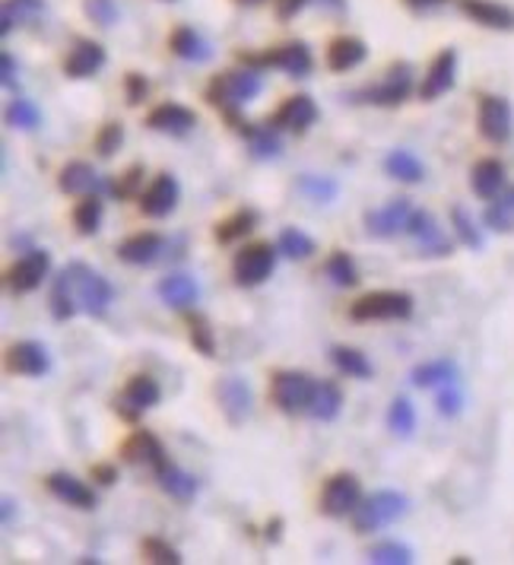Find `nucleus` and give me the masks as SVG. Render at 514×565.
Instances as JSON below:
<instances>
[{
	"mask_svg": "<svg viewBox=\"0 0 514 565\" xmlns=\"http://www.w3.org/2000/svg\"><path fill=\"white\" fill-rule=\"evenodd\" d=\"M410 509V499L404 495V492H375V495H368V499H362L360 509L350 514L353 518V527L360 531V534H375V531H382L387 524H394L397 518H404Z\"/></svg>",
	"mask_w": 514,
	"mask_h": 565,
	"instance_id": "7ed1b4c3",
	"label": "nucleus"
},
{
	"mask_svg": "<svg viewBox=\"0 0 514 565\" xmlns=\"http://www.w3.org/2000/svg\"><path fill=\"white\" fill-rule=\"evenodd\" d=\"M10 514H13V502L3 499V524H10Z\"/></svg>",
	"mask_w": 514,
	"mask_h": 565,
	"instance_id": "e2e57ef3",
	"label": "nucleus"
},
{
	"mask_svg": "<svg viewBox=\"0 0 514 565\" xmlns=\"http://www.w3.org/2000/svg\"><path fill=\"white\" fill-rule=\"evenodd\" d=\"M162 248H165L162 235H156V232H140V235H130L128 242H121L118 257H121L125 264H130V267H150V264L159 260Z\"/></svg>",
	"mask_w": 514,
	"mask_h": 565,
	"instance_id": "393cba45",
	"label": "nucleus"
},
{
	"mask_svg": "<svg viewBox=\"0 0 514 565\" xmlns=\"http://www.w3.org/2000/svg\"><path fill=\"white\" fill-rule=\"evenodd\" d=\"M216 397H219V407H223L232 426H242L251 416V387L242 379H223L216 385Z\"/></svg>",
	"mask_w": 514,
	"mask_h": 565,
	"instance_id": "4be33fe9",
	"label": "nucleus"
},
{
	"mask_svg": "<svg viewBox=\"0 0 514 565\" xmlns=\"http://www.w3.org/2000/svg\"><path fill=\"white\" fill-rule=\"evenodd\" d=\"M365 42L362 39H353V35H340L334 39L331 45H328V67L334 71V74H346V71H353V67H360L362 61H365Z\"/></svg>",
	"mask_w": 514,
	"mask_h": 565,
	"instance_id": "cd10ccee",
	"label": "nucleus"
},
{
	"mask_svg": "<svg viewBox=\"0 0 514 565\" xmlns=\"http://www.w3.org/2000/svg\"><path fill=\"white\" fill-rule=\"evenodd\" d=\"M451 226H454V235L461 238V245H467L470 252H480L486 242H483V232L476 230V223H473V216L463 210V206H454L451 210Z\"/></svg>",
	"mask_w": 514,
	"mask_h": 565,
	"instance_id": "c03bdc74",
	"label": "nucleus"
},
{
	"mask_svg": "<svg viewBox=\"0 0 514 565\" xmlns=\"http://www.w3.org/2000/svg\"><path fill=\"white\" fill-rule=\"evenodd\" d=\"M407 235L413 238L416 252L426 257H448L451 255V238L438 226V220L429 210H413Z\"/></svg>",
	"mask_w": 514,
	"mask_h": 565,
	"instance_id": "1a4fd4ad",
	"label": "nucleus"
},
{
	"mask_svg": "<svg viewBox=\"0 0 514 565\" xmlns=\"http://www.w3.org/2000/svg\"><path fill=\"white\" fill-rule=\"evenodd\" d=\"M277 252L270 242H255V245H245L235 260H232V274H235V282L245 286V289H255L264 280H270L274 267H277Z\"/></svg>",
	"mask_w": 514,
	"mask_h": 565,
	"instance_id": "423d86ee",
	"label": "nucleus"
},
{
	"mask_svg": "<svg viewBox=\"0 0 514 565\" xmlns=\"http://www.w3.org/2000/svg\"><path fill=\"white\" fill-rule=\"evenodd\" d=\"M314 3H321L328 13H346V0H314Z\"/></svg>",
	"mask_w": 514,
	"mask_h": 565,
	"instance_id": "052dcab7",
	"label": "nucleus"
},
{
	"mask_svg": "<svg viewBox=\"0 0 514 565\" xmlns=\"http://www.w3.org/2000/svg\"><path fill=\"white\" fill-rule=\"evenodd\" d=\"M324 274L331 277L334 286L340 289H353L356 282H360V270H356V264H353V257L346 255V252H334V255L328 257V264H324Z\"/></svg>",
	"mask_w": 514,
	"mask_h": 565,
	"instance_id": "79ce46f5",
	"label": "nucleus"
},
{
	"mask_svg": "<svg viewBox=\"0 0 514 565\" xmlns=\"http://www.w3.org/2000/svg\"><path fill=\"white\" fill-rule=\"evenodd\" d=\"M147 128L156 130V134H169V137H188L197 128V115L179 103H162L150 111Z\"/></svg>",
	"mask_w": 514,
	"mask_h": 565,
	"instance_id": "a211bd4d",
	"label": "nucleus"
},
{
	"mask_svg": "<svg viewBox=\"0 0 514 565\" xmlns=\"http://www.w3.org/2000/svg\"><path fill=\"white\" fill-rule=\"evenodd\" d=\"M121 143H125V128L111 121V125H105L99 140H96V153L103 156V159H111V156L121 150Z\"/></svg>",
	"mask_w": 514,
	"mask_h": 565,
	"instance_id": "5fc2aeb1",
	"label": "nucleus"
},
{
	"mask_svg": "<svg viewBox=\"0 0 514 565\" xmlns=\"http://www.w3.org/2000/svg\"><path fill=\"white\" fill-rule=\"evenodd\" d=\"M463 411V391L458 382H451V385H445L438 391V413L441 416H448V419H454L458 413Z\"/></svg>",
	"mask_w": 514,
	"mask_h": 565,
	"instance_id": "864d4df0",
	"label": "nucleus"
},
{
	"mask_svg": "<svg viewBox=\"0 0 514 565\" xmlns=\"http://www.w3.org/2000/svg\"><path fill=\"white\" fill-rule=\"evenodd\" d=\"M454 77H458V52L454 49H445L429 64V71L422 77V86H419V99L422 103H436L438 96H445L454 86Z\"/></svg>",
	"mask_w": 514,
	"mask_h": 565,
	"instance_id": "dca6fc26",
	"label": "nucleus"
},
{
	"mask_svg": "<svg viewBox=\"0 0 514 565\" xmlns=\"http://www.w3.org/2000/svg\"><path fill=\"white\" fill-rule=\"evenodd\" d=\"M159 397H162V391H159V382L150 379V375H133L125 387V394L115 401V411L121 419H128V423H137L140 416L147 411H153L156 404H159Z\"/></svg>",
	"mask_w": 514,
	"mask_h": 565,
	"instance_id": "9b49d317",
	"label": "nucleus"
},
{
	"mask_svg": "<svg viewBox=\"0 0 514 565\" xmlns=\"http://www.w3.org/2000/svg\"><path fill=\"white\" fill-rule=\"evenodd\" d=\"M306 3H309V0H274V7H277V17H280V20H292Z\"/></svg>",
	"mask_w": 514,
	"mask_h": 565,
	"instance_id": "4d7b16f0",
	"label": "nucleus"
},
{
	"mask_svg": "<svg viewBox=\"0 0 514 565\" xmlns=\"http://www.w3.org/2000/svg\"><path fill=\"white\" fill-rule=\"evenodd\" d=\"M143 556L150 559V563H159V565H181V553L175 546H169L165 540L159 537H147L143 540Z\"/></svg>",
	"mask_w": 514,
	"mask_h": 565,
	"instance_id": "8fccbe9b",
	"label": "nucleus"
},
{
	"mask_svg": "<svg viewBox=\"0 0 514 565\" xmlns=\"http://www.w3.org/2000/svg\"><path fill=\"white\" fill-rule=\"evenodd\" d=\"M413 10H436L441 3H448V0H407Z\"/></svg>",
	"mask_w": 514,
	"mask_h": 565,
	"instance_id": "680f3d73",
	"label": "nucleus"
},
{
	"mask_svg": "<svg viewBox=\"0 0 514 565\" xmlns=\"http://www.w3.org/2000/svg\"><path fill=\"white\" fill-rule=\"evenodd\" d=\"M49 492H52L54 499H61V502L79 509V512H93L96 502H99L89 483H83L74 473H64V470H57V473L49 477Z\"/></svg>",
	"mask_w": 514,
	"mask_h": 565,
	"instance_id": "aec40b11",
	"label": "nucleus"
},
{
	"mask_svg": "<svg viewBox=\"0 0 514 565\" xmlns=\"http://www.w3.org/2000/svg\"><path fill=\"white\" fill-rule=\"evenodd\" d=\"M413 93V67L407 61H400V64H394V67H387L385 79L378 83V86H368V89H362L356 99L362 103H372V105H400L407 96Z\"/></svg>",
	"mask_w": 514,
	"mask_h": 565,
	"instance_id": "9d476101",
	"label": "nucleus"
},
{
	"mask_svg": "<svg viewBox=\"0 0 514 565\" xmlns=\"http://www.w3.org/2000/svg\"><path fill=\"white\" fill-rule=\"evenodd\" d=\"M242 64L248 67H277L289 77L302 79L309 77L311 67H314V57H311V49L306 42H289V45H280V49H270L267 54H242Z\"/></svg>",
	"mask_w": 514,
	"mask_h": 565,
	"instance_id": "0eeeda50",
	"label": "nucleus"
},
{
	"mask_svg": "<svg viewBox=\"0 0 514 565\" xmlns=\"http://www.w3.org/2000/svg\"><path fill=\"white\" fill-rule=\"evenodd\" d=\"M159 487L165 495H172V499H179V502H191L194 495H197V480L191 477V473H184L181 467L175 463H165L162 470H159Z\"/></svg>",
	"mask_w": 514,
	"mask_h": 565,
	"instance_id": "72a5a7b5",
	"label": "nucleus"
},
{
	"mask_svg": "<svg viewBox=\"0 0 514 565\" xmlns=\"http://www.w3.org/2000/svg\"><path fill=\"white\" fill-rule=\"evenodd\" d=\"M368 559L378 565H410L413 563V550L407 543H397V540H387V543H378L368 550Z\"/></svg>",
	"mask_w": 514,
	"mask_h": 565,
	"instance_id": "a18cd8bd",
	"label": "nucleus"
},
{
	"mask_svg": "<svg viewBox=\"0 0 514 565\" xmlns=\"http://www.w3.org/2000/svg\"><path fill=\"white\" fill-rule=\"evenodd\" d=\"M111 299H115V286L105 280L103 274H96L86 264H71L52 282L49 306H52L54 321H67L77 311H86L93 318H105Z\"/></svg>",
	"mask_w": 514,
	"mask_h": 565,
	"instance_id": "f257e3e1",
	"label": "nucleus"
},
{
	"mask_svg": "<svg viewBox=\"0 0 514 565\" xmlns=\"http://www.w3.org/2000/svg\"><path fill=\"white\" fill-rule=\"evenodd\" d=\"M188 328H191V343H194V350H201L204 356H213L216 353V337H213V328H210V321H206L204 315H188Z\"/></svg>",
	"mask_w": 514,
	"mask_h": 565,
	"instance_id": "de8ad7c7",
	"label": "nucleus"
},
{
	"mask_svg": "<svg viewBox=\"0 0 514 565\" xmlns=\"http://www.w3.org/2000/svg\"><path fill=\"white\" fill-rule=\"evenodd\" d=\"M257 220H260V216H257L255 210H235L229 220H223V223L216 226V242H219V245H232V242L245 238L248 232H255Z\"/></svg>",
	"mask_w": 514,
	"mask_h": 565,
	"instance_id": "4c0bfd02",
	"label": "nucleus"
},
{
	"mask_svg": "<svg viewBox=\"0 0 514 565\" xmlns=\"http://www.w3.org/2000/svg\"><path fill=\"white\" fill-rule=\"evenodd\" d=\"M7 365H10V372H17V375L42 379V375H49V369H52V356H49V350H45L42 343H35V340H23V343L10 347V353H7Z\"/></svg>",
	"mask_w": 514,
	"mask_h": 565,
	"instance_id": "6ab92c4d",
	"label": "nucleus"
},
{
	"mask_svg": "<svg viewBox=\"0 0 514 565\" xmlns=\"http://www.w3.org/2000/svg\"><path fill=\"white\" fill-rule=\"evenodd\" d=\"M260 74H257V67H248L245 64V71H229V74H219V77H213L210 83V89H206V99L213 108H219L229 121H235V128L242 125L238 121V108L242 105H248L251 99L260 96Z\"/></svg>",
	"mask_w": 514,
	"mask_h": 565,
	"instance_id": "f03ea898",
	"label": "nucleus"
},
{
	"mask_svg": "<svg viewBox=\"0 0 514 565\" xmlns=\"http://www.w3.org/2000/svg\"><path fill=\"white\" fill-rule=\"evenodd\" d=\"M7 121H10V128L35 130L42 125V111H39V105L29 103V99H13L10 108H7Z\"/></svg>",
	"mask_w": 514,
	"mask_h": 565,
	"instance_id": "49530a36",
	"label": "nucleus"
},
{
	"mask_svg": "<svg viewBox=\"0 0 514 565\" xmlns=\"http://www.w3.org/2000/svg\"><path fill=\"white\" fill-rule=\"evenodd\" d=\"M340 407H343V391H340V385L321 379L314 385V394H311L309 416L318 419V423H334L336 416H340Z\"/></svg>",
	"mask_w": 514,
	"mask_h": 565,
	"instance_id": "c756f323",
	"label": "nucleus"
},
{
	"mask_svg": "<svg viewBox=\"0 0 514 565\" xmlns=\"http://www.w3.org/2000/svg\"><path fill=\"white\" fill-rule=\"evenodd\" d=\"M105 64V49L99 42H89V39H83L77 42L71 54H67V61H64V74L71 79H86L93 77V74H99Z\"/></svg>",
	"mask_w": 514,
	"mask_h": 565,
	"instance_id": "b1692460",
	"label": "nucleus"
},
{
	"mask_svg": "<svg viewBox=\"0 0 514 565\" xmlns=\"http://www.w3.org/2000/svg\"><path fill=\"white\" fill-rule=\"evenodd\" d=\"M49 270H52V255L49 252H42V248H32L26 255L17 260V267L7 274V282H10V289L13 292H32V289H39L42 280L49 277Z\"/></svg>",
	"mask_w": 514,
	"mask_h": 565,
	"instance_id": "2eb2a0df",
	"label": "nucleus"
},
{
	"mask_svg": "<svg viewBox=\"0 0 514 565\" xmlns=\"http://www.w3.org/2000/svg\"><path fill=\"white\" fill-rule=\"evenodd\" d=\"M458 7L463 10V17H470L480 26L502 29V32L514 29V10L499 0H458Z\"/></svg>",
	"mask_w": 514,
	"mask_h": 565,
	"instance_id": "5701e85b",
	"label": "nucleus"
},
{
	"mask_svg": "<svg viewBox=\"0 0 514 565\" xmlns=\"http://www.w3.org/2000/svg\"><path fill=\"white\" fill-rule=\"evenodd\" d=\"M57 184H61L64 194H89V191H96L103 184V179L96 175V169L89 162H71V166L61 169Z\"/></svg>",
	"mask_w": 514,
	"mask_h": 565,
	"instance_id": "2f4dec72",
	"label": "nucleus"
},
{
	"mask_svg": "<svg viewBox=\"0 0 514 565\" xmlns=\"http://www.w3.org/2000/svg\"><path fill=\"white\" fill-rule=\"evenodd\" d=\"M121 458H125L133 470H140V473H153V477H159V470L169 463L165 451H162V445H159V438H156L153 433H147V429L133 433V436L125 441Z\"/></svg>",
	"mask_w": 514,
	"mask_h": 565,
	"instance_id": "ddd939ff",
	"label": "nucleus"
},
{
	"mask_svg": "<svg viewBox=\"0 0 514 565\" xmlns=\"http://www.w3.org/2000/svg\"><path fill=\"white\" fill-rule=\"evenodd\" d=\"M331 362L346 379H372V372H375L368 356L362 350H356V347H334L331 350Z\"/></svg>",
	"mask_w": 514,
	"mask_h": 565,
	"instance_id": "e433bc0d",
	"label": "nucleus"
},
{
	"mask_svg": "<svg viewBox=\"0 0 514 565\" xmlns=\"http://www.w3.org/2000/svg\"><path fill=\"white\" fill-rule=\"evenodd\" d=\"M125 83H128V105L143 103V96H147V79L140 77V74H128Z\"/></svg>",
	"mask_w": 514,
	"mask_h": 565,
	"instance_id": "6e6d98bb",
	"label": "nucleus"
},
{
	"mask_svg": "<svg viewBox=\"0 0 514 565\" xmlns=\"http://www.w3.org/2000/svg\"><path fill=\"white\" fill-rule=\"evenodd\" d=\"M140 184H143V166H130V169L125 172V175H121V179L108 184V194H115V198L128 201V198H137Z\"/></svg>",
	"mask_w": 514,
	"mask_h": 565,
	"instance_id": "3c124183",
	"label": "nucleus"
},
{
	"mask_svg": "<svg viewBox=\"0 0 514 565\" xmlns=\"http://www.w3.org/2000/svg\"><path fill=\"white\" fill-rule=\"evenodd\" d=\"M0 64H3V86H17V67H13V54L3 52L0 54Z\"/></svg>",
	"mask_w": 514,
	"mask_h": 565,
	"instance_id": "13d9d810",
	"label": "nucleus"
},
{
	"mask_svg": "<svg viewBox=\"0 0 514 565\" xmlns=\"http://www.w3.org/2000/svg\"><path fill=\"white\" fill-rule=\"evenodd\" d=\"M410 216V201L407 198H394L385 206H375V210L365 213V230H368V235H375V238H394V235L407 232Z\"/></svg>",
	"mask_w": 514,
	"mask_h": 565,
	"instance_id": "4468645a",
	"label": "nucleus"
},
{
	"mask_svg": "<svg viewBox=\"0 0 514 565\" xmlns=\"http://www.w3.org/2000/svg\"><path fill=\"white\" fill-rule=\"evenodd\" d=\"M314 385H318V379H311L306 372L283 369V372H277L274 382H270V397H274V404H277L286 416H302V413H309Z\"/></svg>",
	"mask_w": 514,
	"mask_h": 565,
	"instance_id": "39448f33",
	"label": "nucleus"
},
{
	"mask_svg": "<svg viewBox=\"0 0 514 565\" xmlns=\"http://www.w3.org/2000/svg\"><path fill=\"white\" fill-rule=\"evenodd\" d=\"M172 52L179 54L181 61L204 64V61L213 57V45H210L194 26H179L175 29V35H172Z\"/></svg>",
	"mask_w": 514,
	"mask_h": 565,
	"instance_id": "7c9ffc66",
	"label": "nucleus"
},
{
	"mask_svg": "<svg viewBox=\"0 0 514 565\" xmlns=\"http://www.w3.org/2000/svg\"><path fill=\"white\" fill-rule=\"evenodd\" d=\"M277 248H280V255L289 257V260H309L311 255H314V238L311 235H306L302 230H283L280 232V238H277Z\"/></svg>",
	"mask_w": 514,
	"mask_h": 565,
	"instance_id": "ea45409f",
	"label": "nucleus"
},
{
	"mask_svg": "<svg viewBox=\"0 0 514 565\" xmlns=\"http://www.w3.org/2000/svg\"><path fill=\"white\" fill-rule=\"evenodd\" d=\"M385 172L390 179L404 181V184H416L426 179V166L410 153V150H394L385 156Z\"/></svg>",
	"mask_w": 514,
	"mask_h": 565,
	"instance_id": "f704fd0d",
	"label": "nucleus"
},
{
	"mask_svg": "<svg viewBox=\"0 0 514 565\" xmlns=\"http://www.w3.org/2000/svg\"><path fill=\"white\" fill-rule=\"evenodd\" d=\"M480 134L489 143H508L514 134V111L508 99L502 96H483L480 99Z\"/></svg>",
	"mask_w": 514,
	"mask_h": 565,
	"instance_id": "f8f14e48",
	"label": "nucleus"
},
{
	"mask_svg": "<svg viewBox=\"0 0 514 565\" xmlns=\"http://www.w3.org/2000/svg\"><path fill=\"white\" fill-rule=\"evenodd\" d=\"M470 188H473V194L483 198V201L499 198V194L505 191V166H502L499 159H483V162H476L473 172H470Z\"/></svg>",
	"mask_w": 514,
	"mask_h": 565,
	"instance_id": "a878e982",
	"label": "nucleus"
},
{
	"mask_svg": "<svg viewBox=\"0 0 514 565\" xmlns=\"http://www.w3.org/2000/svg\"><path fill=\"white\" fill-rule=\"evenodd\" d=\"M362 483L356 473H334L321 492V512L328 518H346L360 509Z\"/></svg>",
	"mask_w": 514,
	"mask_h": 565,
	"instance_id": "6e6552de",
	"label": "nucleus"
},
{
	"mask_svg": "<svg viewBox=\"0 0 514 565\" xmlns=\"http://www.w3.org/2000/svg\"><path fill=\"white\" fill-rule=\"evenodd\" d=\"M387 429L400 438L413 436V429H416V411H413L410 397H397L390 404V411H387Z\"/></svg>",
	"mask_w": 514,
	"mask_h": 565,
	"instance_id": "37998d69",
	"label": "nucleus"
},
{
	"mask_svg": "<svg viewBox=\"0 0 514 565\" xmlns=\"http://www.w3.org/2000/svg\"><path fill=\"white\" fill-rule=\"evenodd\" d=\"M413 385L416 387H445L451 382H458V365L451 360H432L422 362L413 369Z\"/></svg>",
	"mask_w": 514,
	"mask_h": 565,
	"instance_id": "473e14b6",
	"label": "nucleus"
},
{
	"mask_svg": "<svg viewBox=\"0 0 514 565\" xmlns=\"http://www.w3.org/2000/svg\"><path fill=\"white\" fill-rule=\"evenodd\" d=\"M318 121V105L311 96H292L280 105V111L274 115V128L289 130V134H306Z\"/></svg>",
	"mask_w": 514,
	"mask_h": 565,
	"instance_id": "412c9836",
	"label": "nucleus"
},
{
	"mask_svg": "<svg viewBox=\"0 0 514 565\" xmlns=\"http://www.w3.org/2000/svg\"><path fill=\"white\" fill-rule=\"evenodd\" d=\"M93 477H96V480H99L103 487H111V483H118V470H115V467H96V470H93Z\"/></svg>",
	"mask_w": 514,
	"mask_h": 565,
	"instance_id": "bf43d9fd",
	"label": "nucleus"
},
{
	"mask_svg": "<svg viewBox=\"0 0 514 565\" xmlns=\"http://www.w3.org/2000/svg\"><path fill=\"white\" fill-rule=\"evenodd\" d=\"M159 296H162L165 306H172L175 311H188L197 302L201 289L188 274H169L165 280H159Z\"/></svg>",
	"mask_w": 514,
	"mask_h": 565,
	"instance_id": "c85d7f7f",
	"label": "nucleus"
},
{
	"mask_svg": "<svg viewBox=\"0 0 514 565\" xmlns=\"http://www.w3.org/2000/svg\"><path fill=\"white\" fill-rule=\"evenodd\" d=\"M299 191L314 201V204H331L336 198V181L334 179H318V175H302L299 181Z\"/></svg>",
	"mask_w": 514,
	"mask_h": 565,
	"instance_id": "09e8293b",
	"label": "nucleus"
},
{
	"mask_svg": "<svg viewBox=\"0 0 514 565\" xmlns=\"http://www.w3.org/2000/svg\"><path fill=\"white\" fill-rule=\"evenodd\" d=\"M483 223L492 232H502V235L514 232V188L502 191L499 198H492V204L483 213Z\"/></svg>",
	"mask_w": 514,
	"mask_h": 565,
	"instance_id": "c9c22d12",
	"label": "nucleus"
},
{
	"mask_svg": "<svg viewBox=\"0 0 514 565\" xmlns=\"http://www.w3.org/2000/svg\"><path fill=\"white\" fill-rule=\"evenodd\" d=\"M103 198L99 194H86L83 201L74 210V226H77L79 235H96L99 226H103Z\"/></svg>",
	"mask_w": 514,
	"mask_h": 565,
	"instance_id": "58836bf2",
	"label": "nucleus"
},
{
	"mask_svg": "<svg viewBox=\"0 0 514 565\" xmlns=\"http://www.w3.org/2000/svg\"><path fill=\"white\" fill-rule=\"evenodd\" d=\"M238 130L248 140V150L255 159H277L283 153V137L270 121L267 125H238Z\"/></svg>",
	"mask_w": 514,
	"mask_h": 565,
	"instance_id": "bb28decb",
	"label": "nucleus"
},
{
	"mask_svg": "<svg viewBox=\"0 0 514 565\" xmlns=\"http://www.w3.org/2000/svg\"><path fill=\"white\" fill-rule=\"evenodd\" d=\"M42 10H45V0H7L3 3V26H0V32L10 35L13 26L26 23L32 17H39Z\"/></svg>",
	"mask_w": 514,
	"mask_h": 565,
	"instance_id": "a19ab883",
	"label": "nucleus"
},
{
	"mask_svg": "<svg viewBox=\"0 0 514 565\" xmlns=\"http://www.w3.org/2000/svg\"><path fill=\"white\" fill-rule=\"evenodd\" d=\"M83 10H86V17H89L96 26L103 29H108L118 20V3H115V0H86Z\"/></svg>",
	"mask_w": 514,
	"mask_h": 565,
	"instance_id": "603ef678",
	"label": "nucleus"
},
{
	"mask_svg": "<svg viewBox=\"0 0 514 565\" xmlns=\"http://www.w3.org/2000/svg\"><path fill=\"white\" fill-rule=\"evenodd\" d=\"M413 315V296L400 289H382V292H368L350 306L353 321H407Z\"/></svg>",
	"mask_w": 514,
	"mask_h": 565,
	"instance_id": "20e7f679",
	"label": "nucleus"
},
{
	"mask_svg": "<svg viewBox=\"0 0 514 565\" xmlns=\"http://www.w3.org/2000/svg\"><path fill=\"white\" fill-rule=\"evenodd\" d=\"M179 179L169 175V172H162V175H156L153 184L140 194V210H143L150 220H162V216H169V213L179 206Z\"/></svg>",
	"mask_w": 514,
	"mask_h": 565,
	"instance_id": "f3484780",
	"label": "nucleus"
}]
</instances>
